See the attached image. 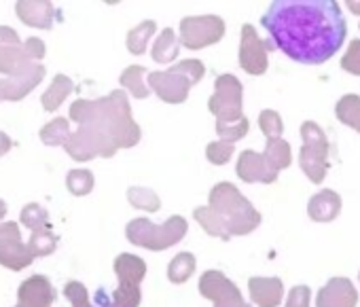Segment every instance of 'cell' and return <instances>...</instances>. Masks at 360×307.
Here are the masks:
<instances>
[{
    "label": "cell",
    "instance_id": "1",
    "mask_svg": "<svg viewBox=\"0 0 360 307\" xmlns=\"http://www.w3.org/2000/svg\"><path fill=\"white\" fill-rule=\"evenodd\" d=\"M274 45L295 62L322 64L345 41V20L335 0H278L261 18Z\"/></svg>",
    "mask_w": 360,
    "mask_h": 307
},
{
    "label": "cell",
    "instance_id": "2",
    "mask_svg": "<svg viewBox=\"0 0 360 307\" xmlns=\"http://www.w3.org/2000/svg\"><path fill=\"white\" fill-rule=\"evenodd\" d=\"M183 235H185V221L178 216L169 218L163 229H155L148 221H142V218L134 221L127 227V237L134 244H140L146 248H157V250H159V244H161V248H165L169 244H176Z\"/></svg>",
    "mask_w": 360,
    "mask_h": 307
},
{
    "label": "cell",
    "instance_id": "3",
    "mask_svg": "<svg viewBox=\"0 0 360 307\" xmlns=\"http://www.w3.org/2000/svg\"><path fill=\"white\" fill-rule=\"evenodd\" d=\"M115 269L119 273L121 286L115 294V301L121 303L123 307H134L140 301V290H138V282L144 275V263L131 254H121L115 263Z\"/></svg>",
    "mask_w": 360,
    "mask_h": 307
},
{
    "label": "cell",
    "instance_id": "4",
    "mask_svg": "<svg viewBox=\"0 0 360 307\" xmlns=\"http://www.w3.org/2000/svg\"><path fill=\"white\" fill-rule=\"evenodd\" d=\"M34 256H39V252L32 248V244H22L20 229L15 223L0 225V263L11 269H22L30 265Z\"/></svg>",
    "mask_w": 360,
    "mask_h": 307
},
{
    "label": "cell",
    "instance_id": "5",
    "mask_svg": "<svg viewBox=\"0 0 360 307\" xmlns=\"http://www.w3.org/2000/svg\"><path fill=\"white\" fill-rule=\"evenodd\" d=\"M22 221L32 229V248L39 252V254H49L53 252L56 248V235H51L49 231V223H47V212L37 206V204H30L22 210Z\"/></svg>",
    "mask_w": 360,
    "mask_h": 307
},
{
    "label": "cell",
    "instance_id": "6",
    "mask_svg": "<svg viewBox=\"0 0 360 307\" xmlns=\"http://www.w3.org/2000/svg\"><path fill=\"white\" fill-rule=\"evenodd\" d=\"M56 299V290L45 275H32L20 286L18 307H49Z\"/></svg>",
    "mask_w": 360,
    "mask_h": 307
},
{
    "label": "cell",
    "instance_id": "7",
    "mask_svg": "<svg viewBox=\"0 0 360 307\" xmlns=\"http://www.w3.org/2000/svg\"><path fill=\"white\" fill-rule=\"evenodd\" d=\"M43 72L45 70L41 66H32V68L28 66L26 70H22L15 77H11V81H0V98H13V100H18L22 96H26L41 81Z\"/></svg>",
    "mask_w": 360,
    "mask_h": 307
},
{
    "label": "cell",
    "instance_id": "8",
    "mask_svg": "<svg viewBox=\"0 0 360 307\" xmlns=\"http://www.w3.org/2000/svg\"><path fill=\"white\" fill-rule=\"evenodd\" d=\"M250 292L252 299L259 301L263 307H276L282 296V282L280 280H250Z\"/></svg>",
    "mask_w": 360,
    "mask_h": 307
},
{
    "label": "cell",
    "instance_id": "9",
    "mask_svg": "<svg viewBox=\"0 0 360 307\" xmlns=\"http://www.w3.org/2000/svg\"><path fill=\"white\" fill-rule=\"evenodd\" d=\"M18 15L37 28H51V15L53 9L49 3H20L18 5Z\"/></svg>",
    "mask_w": 360,
    "mask_h": 307
},
{
    "label": "cell",
    "instance_id": "10",
    "mask_svg": "<svg viewBox=\"0 0 360 307\" xmlns=\"http://www.w3.org/2000/svg\"><path fill=\"white\" fill-rule=\"evenodd\" d=\"M193 269H195V259H193V254L183 252V254H178V256L169 263L167 275H169L172 282H185V280L193 273Z\"/></svg>",
    "mask_w": 360,
    "mask_h": 307
},
{
    "label": "cell",
    "instance_id": "11",
    "mask_svg": "<svg viewBox=\"0 0 360 307\" xmlns=\"http://www.w3.org/2000/svg\"><path fill=\"white\" fill-rule=\"evenodd\" d=\"M70 89H72V83L66 79V77H56V81H53V85H51V89L43 96V104H45V108L47 110H56L58 108V104L70 93Z\"/></svg>",
    "mask_w": 360,
    "mask_h": 307
},
{
    "label": "cell",
    "instance_id": "12",
    "mask_svg": "<svg viewBox=\"0 0 360 307\" xmlns=\"http://www.w3.org/2000/svg\"><path fill=\"white\" fill-rule=\"evenodd\" d=\"M91 185H94L91 174L85 172V170H81V172L75 170V172H70V176H68V187H70V191H72L75 195H85V193H89Z\"/></svg>",
    "mask_w": 360,
    "mask_h": 307
},
{
    "label": "cell",
    "instance_id": "13",
    "mask_svg": "<svg viewBox=\"0 0 360 307\" xmlns=\"http://www.w3.org/2000/svg\"><path fill=\"white\" fill-rule=\"evenodd\" d=\"M307 305H309V288H305V286L292 288L286 307H307Z\"/></svg>",
    "mask_w": 360,
    "mask_h": 307
},
{
    "label": "cell",
    "instance_id": "14",
    "mask_svg": "<svg viewBox=\"0 0 360 307\" xmlns=\"http://www.w3.org/2000/svg\"><path fill=\"white\" fill-rule=\"evenodd\" d=\"M9 148H11V140L3 131H0V155H5Z\"/></svg>",
    "mask_w": 360,
    "mask_h": 307
},
{
    "label": "cell",
    "instance_id": "15",
    "mask_svg": "<svg viewBox=\"0 0 360 307\" xmlns=\"http://www.w3.org/2000/svg\"><path fill=\"white\" fill-rule=\"evenodd\" d=\"M7 214V206H5V202H0V218H3Z\"/></svg>",
    "mask_w": 360,
    "mask_h": 307
}]
</instances>
